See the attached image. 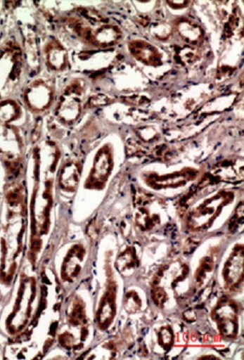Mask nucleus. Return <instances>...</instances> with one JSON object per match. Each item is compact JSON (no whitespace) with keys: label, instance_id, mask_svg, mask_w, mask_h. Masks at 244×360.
Returning a JSON list of instances; mask_svg holds the SVG:
<instances>
[{"label":"nucleus","instance_id":"obj_1","mask_svg":"<svg viewBox=\"0 0 244 360\" xmlns=\"http://www.w3.org/2000/svg\"><path fill=\"white\" fill-rule=\"evenodd\" d=\"M22 115V108L15 102H0V155L9 164H18L23 155L22 130L13 124Z\"/></svg>","mask_w":244,"mask_h":360},{"label":"nucleus","instance_id":"obj_2","mask_svg":"<svg viewBox=\"0 0 244 360\" xmlns=\"http://www.w3.org/2000/svg\"><path fill=\"white\" fill-rule=\"evenodd\" d=\"M24 75L23 51L14 41L0 49V101L19 85Z\"/></svg>","mask_w":244,"mask_h":360},{"label":"nucleus","instance_id":"obj_3","mask_svg":"<svg viewBox=\"0 0 244 360\" xmlns=\"http://www.w3.org/2000/svg\"><path fill=\"white\" fill-rule=\"evenodd\" d=\"M54 88L46 79H37L25 88V102L28 108L34 112H44L53 101Z\"/></svg>","mask_w":244,"mask_h":360},{"label":"nucleus","instance_id":"obj_4","mask_svg":"<svg viewBox=\"0 0 244 360\" xmlns=\"http://www.w3.org/2000/svg\"><path fill=\"white\" fill-rule=\"evenodd\" d=\"M77 83L74 82L66 88L56 109L57 116L66 123H74L81 112V103L77 97L81 96L82 88Z\"/></svg>","mask_w":244,"mask_h":360},{"label":"nucleus","instance_id":"obj_5","mask_svg":"<svg viewBox=\"0 0 244 360\" xmlns=\"http://www.w3.org/2000/svg\"><path fill=\"white\" fill-rule=\"evenodd\" d=\"M113 167V155L110 148L105 146L97 153L95 159L94 167L91 171L90 179L96 187H100L103 184L110 174Z\"/></svg>","mask_w":244,"mask_h":360},{"label":"nucleus","instance_id":"obj_6","mask_svg":"<svg viewBox=\"0 0 244 360\" xmlns=\"http://www.w3.org/2000/svg\"><path fill=\"white\" fill-rule=\"evenodd\" d=\"M129 49L131 53L138 60L148 65L162 64V53L155 46L143 40L129 41Z\"/></svg>","mask_w":244,"mask_h":360},{"label":"nucleus","instance_id":"obj_7","mask_svg":"<svg viewBox=\"0 0 244 360\" xmlns=\"http://www.w3.org/2000/svg\"><path fill=\"white\" fill-rule=\"evenodd\" d=\"M46 65L53 71H63L67 65L66 50L56 39H51L44 48Z\"/></svg>","mask_w":244,"mask_h":360},{"label":"nucleus","instance_id":"obj_8","mask_svg":"<svg viewBox=\"0 0 244 360\" xmlns=\"http://www.w3.org/2000/svg\"><path fill=\"white\" fill-rule=\"evenodd\" d=\"M178 30L181 37L191 44L199 43L203 36L200 26L190 19H181L178 23Z\"/></svg>","mask_w":244,"mask_h":360},{"label":"nucleus","instance_id":"obj_9","mask_svg":"<svg viewBox=\"0 0 244 360\" xmlns=\"http://www.w3.org/2000/svg\"><path fill=\"white\" fill-rule=\"evenodd\" d=\"M80 166L74 160H70L63 167L61 172V182L67 187H75L79 182Z\"/></svg>","mask_w":244,"mask_h":360}]
</instances>
